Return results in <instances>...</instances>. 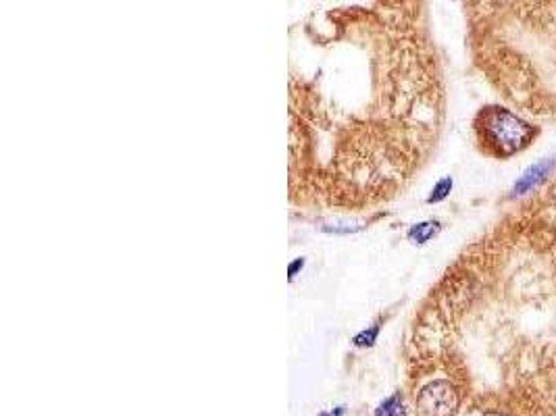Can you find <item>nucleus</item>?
<instances>
[{
    "instance_id": "f257e3e1",
    "label": "nucleus",
    "mask_w": 556,
    "mask_h": 416,
    "mask_svg": "<svg viewBox=\"0 0 556 416\" xmlns=\"http://www.w3.org/2000/svg\"><path fill=\"white\" fill-rule=\"evenodd\" d=\"M323 61L290 75V192L365 208L396 196L438 138L442 84L415 3L313 13Z\"/></svg>"
},
{
    "instance_id": "f03ea898",
    "label": "nucleus",
    "mask_w": 556,
    "mask_h": 416,
    "mask_svg": "<svg viewBox=\"0 0 556 416\" xmlns=\"http://www.w3.org/2000/svg\"><path fill=\"white\" fill-rule=\"evenodd\" d=\"M475 57L529 115L556 121V3L471 5Z\"/></svg>"
},
{
    "instance_id": "7ed1b4c3",
    "label": "nucleus",
    "mask_w": 556,
    "mask_h": 416,
    "mask_svg": "<svg viewBox=\"0 0 556 416\" xmlns=\"http://www.w3.org/2000/svg\"><path fill=\"white\" fill-rule=\"evenodd\" d=\"M473 134L484 154L507 161L534 144L540 136V125L525 121L500 104H490L475 115Z\"/></svg>"
},
{
    "instance_id": "20e7f679",
    "label": "nucleus",
    "mask_w": 556,
    "mask_h": 416,
    "mask_svg": "<svg viewBox=\"0 0 556 416\" xmlns=\"http://www.w3.org/2000/svg\"><path fill=\"white\" fill-rule=\"evenodd\" d=\"M554 169H556V161H552V159H544V161H540L538 165L529 167V169L521 175V179L517 181V186H515V190H513L515 196H523V194H527V192L536 190Z\"/></svg>"
},
{
    "instance_id": "39448f33",
    "label": "nucleus",
    "mask_w": 556,
    "mask_h": 416,
    "mask_svg": "<svg viewBox=\"0 0 556 416\" xmlns=\"http://www.w3.org/2000/svg\"><path fill=\"white\" fill-rule=\"evenodd\" d=\"M373 416H409L407 398H404L402 392H394L375 408Z\"/></svg>"
},
{
    "instance_id": "423d86ee",
    "label": "nucleus",
    "mask_w": 556,
    "mask_h": 416,
    "mask_svg": "<svg viewBox=\"0 0 556 416\" xmlns=\"http://www.w3.org/2000/svg\"><path fill=\"white\" fill-rule=\"evenodd\" d=\"M438 231H440V223L438 221H425V223H417L409 229L407 233V238L413 242V244H427L432 238L438 236Z\"/></svg>"
},
{
    "instance_id": "0eeeda50",
    "label": "nucleus",
    "mask_w": 556,
    "mask_h": 416,
    "mask_svg": "<svg viewBox=\"0 0 556 416\" xmlns=\"http://www.w3.org/2000/svg\"><path fill=\"white\" fill-rule=\"evenodd\" d=\"M377 335H379V325H373L352 337V344H355L357 348H371L377 342Z\"/></svg>"
},
{
    "instance_id": "6e6552de",
    "label": "nucleus",
    "mask_w": 556,
    "mask_h": 416,
    "mask_svg": "<svg viewBox=\"0 0 556 416\" xmlns=\"http://www.w3.org/2000/svg\"><path fill=\"white\" fill-rule=\"evenodd\" d=\"M450 190H452V177H444V179H440L438 184L434 186L432 194H429L427 204H438V202H442L444 198H448Z\"/></svg>"
},
{
    "instance_id": "1a4fd4ad",
    "label": "nucleus",
    "mask_w": 556,
    "mask_h": 416,
    "mask_svg": "<svg viewBox=\"0 0 556 416\" xmlns=\"http://www.w3.org/2000/svg\"><path fill=\"white\" fill-rule=\"evenodd\" d=\"M302 267H305V258H294L288 265V279L294 281V277L298 275V271H302Z\"/></svg>"
},
{
    "instance_id": "9d476101",
    "label": "nucleus",
    "mask_w": 556,
    "mask_h": 416,
    "mask_svg": "<svg viewBox=\"0 0 556 416\" xmlns=\"http://www.w3.org/2000/svg\"><path fill=\"white\" fill-rule=\"evenodd\" d=\"M317 416H336V414H334V412H332V410H330V412H327V410H325V412H319V414H317Z\"/></svg>"
}]
</instances>
